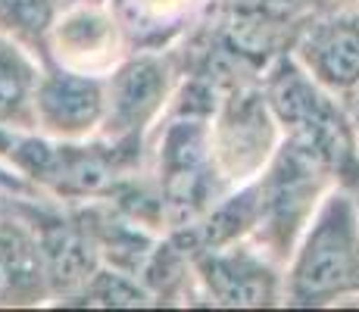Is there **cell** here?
<instances>
[{
	"label": "cell",
	"mask_w": 359,
	"mask_h": 312,
	"mask_svg": "<svg viewBox=\"0 0 359 312\" xmlns=\"http://www.w3.org/2000/svg\"><path fill=\"white\" fill-rule=\"evenodd\" d=\"M359 294V203L337 182L322 197L285 266V306H331Z\"/></svg>",
	"instance_id": "2"
},
{
	"label": "cell",
	"mask_w": 359,
	"mask_h": 312,
	"mask_svg": "<svg viewBox=\"0 0 359 312\" xmlns=\"http://www.w3.org/2000/svg\"><path fill=\"white\" fill-rule=\"evenodd\" d=\"M50 300L38 240L16 191L0 187V306H38Z\"/></svg>",
	"instance_id": "11"
},
{
	"label": "cell",
	"mask_w": 359,
	"mask_h": 312,
	"mask_svg": "<svg viewBox=\"0 0 359 312\" xmlns=\"http://www.w3.org/2000/svg\"><path fill=\"white\" fill-rule=\"evenodd\" d=\"M350 187H353V194H356V203H359V172L353 175V182H350Z\"/></svg>",
	"instance_id": "19"
},
{
	"label": "cell",
	"mask_w": 359,
	"mask_h": 312,
	"mask_svg": "<svg viewBox=\"0 0 359 312\" xmlns=\"http://www.w3.org/2000/svg\"><path fill=\"white\" fill-rule=\"evenodd\" d=\"M197 297L225 309L285 306V266L250 238L191 256Z\"/></svg>",
	"instance_id": "7"
},
{
	"label": "cell",
	"mask_w": 359,
	"mask_h": 312,
	"mask_svg": "<svg viewBox=\"0 0 359 312\" xmlns=\"http://www.w3.org/2000/svg\"><path fill=\"white\" fill-rule=\"evenodd\" d=\"M291 57L344 100L359 85V6L347 4L303 25Z\"/></svg>",
	"instance_id": "10"
},
{
	"label": "cell",
	"mask_w": 359,
	"mask_h": 312,
	"mask_svg": "<svg viewBox=\"0 0 359 312\" xmlns=\"http://www.w3.org/2000/svg\"><path fill=\"white\" fill-rule=\"evenodd\" d=\"M281 144L269 100L259 85H231L210 119V150L216 172L229 187L253 182Z\"/></svg>",
	"instance_id": "6"
},
{
	"label": "cell",
	"mask_w": 359,
	"mask_h": 312,
	"mask_svg": "<svg viewBox=\"0 0 359 312\" xmlns=\"http://www.w3.org/2000/svg\"><path fill=\"white\" fill-rule=\"evenodd\" d=\"M259 222L253 244L262 247L278 266H287L297 240L316 216L322 197L337 184V175L316 156L281 141L269 165L259 172Z\"/></svg>",
	"instance_id": "4"
},
{
	"label": "cell",
	"mask_w": 359,
	"mask_h": 312,
	"mask_svg": "<svg viewBox=\"0 0 359 312\" xmlns=\"http://www.w3.org/2000/svg\"><path fill=\"white\" fill-rule=\"evenodd\" d=\"M63 306H100V309H135V306H156L154 294L144 287L141 278L119 272L113 266H100L72 297H66Z\"/></svg>",
	"instance_id": "16"
},
{
	"label": "cell",
	"mask_w": 359,
	"mask_h": 312,
	"mask_svg": "<svg viewBox=\"0 0 359 312\" xmlns=\"http://www.w3.org/2000/svg\"><path fill=\"white\" fill-rule=\"evenodd\" d=\"M347 4H356V6H359V0H347Z\"/></svg>",
	"instance_id": "20"
},
{
	"label": "cell",
	"mask_w": 359,
	"mask_h": 312,
	"mask_svg": "<svg viewBox=\"0 0 359 312\" xmlns=\"http://www.w3.org/2000/svg\"><path fill=\"white\" fill-rule=\"evenodd\" d=\"M259 222V178L244 182L231 191H225L210 210L191 225L169 231L165 238L188 256L206 253V250H219L238 244V240L253 238Z\"/></svg>",
	"instance_id": "12"
},
{
	"label": "cell",
	"mask_w": 359,
	"mask_h": 312,
	"mask_svg": "<svg viewBox=\"0 0 359 312\" xmlns=\"http://www.w3.org/2000/svg\"><path fill=\"white\" fill-rule=\"evenodd\" d=\"M203 0H113V10L135 50H165L191 22Z\"/></svg>",
	"instance_id": "13"
},
{
	"label": "cell",
	"mask_w": 359,
	"mask_h": 312,
	"mask_svg": "<svg viewBox=\"0 0 359 312\" xmlns=\"http://www.w3.org/2000/svg\"><path fill=\"white\" fill-rule=\"evenodd\" d=\"M107 113L97 135L144 144L178 91V66L169 50H131L107 75Z\"/></svg>",
	"instance_id": "5"
},
{
	"label": "cell",
	"mask_w": 359,
	"mask_h": 312,
	"mask_svg": "<svg viewBox=\"0 0 359 312\" xmlns=\"http://www.w3.org/2000/svg\"><path fill=\"white\" fill-rule=\"evenodd\" d=\"M259 88L281 128V141L325 163L341 184L353 182L359 172V131L341 97L325 91L291 53L269 62Z\"/></svg>",
	"instance_id": "1"
},
{
	"label": "cell",
	"mask_w": 359,
	"mask_h": 312,
	"mask_svg": "<svg viewBox=\"0 0 359 312\" xmlns=\"http://www.w3.org/2000/svg\"><path fill=\"white\" fill-rule=\"evenodd\" d=\"M63 0H0V34L41 60H50V29Z\"/></svg>",
	"instance_id": "15"
},
{
	"label": "cell",
	"mask_w": 359,
	"mask_h": 312,
	"mask_svg": "<svg viewBox=\"0 0 359 312\" xmlns=\"http://www.w3.org/2000/svg\"><path fill=\"white\" fill-rule=\"evenodd\" d=\"M0 187H4V191H16V194H38L29 178H25L16 165L6 163V159H0Z\"/></svg>",
	"instance_id": "17"
},
{
	"label": "cell",
	"mask_w": 359,
	"mask_h": 312,
	"mask_svg": "<svg viewBox=\"0 0 359 312\" xmlns=\"http://www.w3.org/2000/svg\"><path fill=\"white\" fill-rule=\"evenodd\" d=\"M107 113V79L44 62L34 88V131L60 141L94 137Z\"/></svg>",
	"instance_id": "8"
},
{
	"label": "cell",
	"mask_w": 359,
	"mask_h": 312,
	"mask_svg": "<svg viewBox=\"0 0 359 312\" xmlns=\"http://www.w3.org/2000/svg\"><path fill=\"white\" fill-rule=\"evenodd\" d=\"M344 107H347V113H350V119H353L356 125V131H359V85L350 91L347 97H344Z\"/></svg>",
	"instance_id": "18"
},
{
	"label": "cell",
	"mask_w": 359,
	"mask_h": 312,
	"mask_svg": "<svg viewBox=\"0 0 359 312\" xmlns=\"http://www.w3.org/2000/svg\"><path fill=\"white\" fill-rule=\"evenodd\" d=\"M41 79V60L25 47L0 34V128L34 131V88Z\"/></svg>",
	"instance_id": "14"
},
{
	"label": "cell",
	"mask_w": 359,
	"mask_h": 312,
	"mask_svg": "<svg viewBox=\"0 0 359 312\" xmlns=\"http://www.w3.org/2000/svg\"><path fill=\"white\" fill-rule=\"evenodd\" d=\"M126 29L113 10V0H69L60 6L50 29V60L79 72L107 75L126 57Z\"/></svg>",
	"instance_id": "9"
},
{
	"label": "cell",
	"mask_w": 359,
	"mask_h": 312,
	"mask_svg": "<svg viewBox=\"0 0 359 312\" xmlns=\"http://www.w3.org/2000/svg\"><path fill=\"white\" fill-rule=\"evenodd\" d=\"M144 144L107 141L94 135L85 141H60L38 131H19L6 163L16 165L32 187L57 203H85L109 197L122 178L141 169Z\"/></svg>",
	"instance_id": "3"
}]
</instances>
